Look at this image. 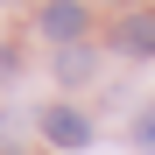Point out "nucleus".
Returning <instances> with one entry per match:
<instances>
[{"label": "nucleus", "instance_id": "0eeeda50", "mask_svg": "<svg viewBox=\"0 0 155 155\" xmlns=\"http://www.w3.org/2000/svg\"><path fill=\"white\" fill-rule=\"evenodd\" d=\"M0 155H14V148H0Z\"/></svg>", "mask_w": 155, "mask_h": 155}, {"label": "nucleus", "instance_id": "423d86ee", "mask_svg": "<svg viewBox=\"0 0 155 155\" xmlns=\"http://www.w3.org/2000/svg\"><path fill=\"white\" fill-rule=\"evenodd\" d=\"M7 78H14V49L0 42V85H7Z\"/></svg>", "mask_w": 155, "mask_h": 155}, {"label": "nucleus", "instance_id": "20e7f679", "mask_svg": "<svg viewBox=\"0 0 155 155\" xmlns=\"http://www.w3.org/2000/svg\"><path fill=\"white\" fill-rule=\"evenodd\" d=\"M57 78H64V85H85V78H92V49H85V42L57 49Z\"/></svg>", "mask_w": 155, "mask_h": 155}, {"label": "nucleus", "instance_id": "7ed1b4c3", "mask_svg": "<svg viewBox=\"0 0 155 155\" xmlns=\"http://www.w3.org/2000/svg\"><path fill=\"white\" fill-rule=\"evenodd\" d=\"M42 134L57 141V148H85V141H92V120L78 113V106H49V113H42Z\"/></svg>", "mask_w": 155, "mask_h": 155}, {"label": "nucleus", "instance_id": "f257e3e1", "mask_svg": "<svg viewBox=\"0 0 155 155\" xmlns=\"http://www.w3.org/2000/svg\"><path fill=\"white\" fill-rule=\"evenodd\" d=\"M113 49H127V57H155V7H134V14H120V28H113Z\"/></svg>", "mask_w": 155, "mask_h": 155}, {"label": "nucleus", "instance_id": "39448f33", "mask_svg": "<svg viewBox=\"0 0 155 155\" xmlns=\"http://www.w3.org/2000/svg\"><path fill=\"white\" fill-rule=\"evenodd\" d=\"M134 148H148V155H155V106H148V113L134 120Z\"/></svg>", "mask_w": 155, "mask_h": 155}, {"label": "nucleus", "instance_id": "f03ea898", "mask_svg": "<svg viewBox=\"0 0 155 155\" xmlns=\"http://www.w3.org/2000/svg\"><path fill=\"white\" fill-rule=\"evenodd\" d=\"M35 28H42L49 42H64V49H71V35H85V7H78V0H49V7L35 14Z\"/></svg>", "mask_w": 155, "mask_h": 155}]
</instances>
